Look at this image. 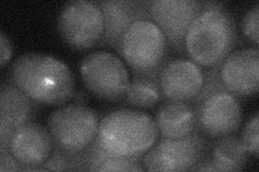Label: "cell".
<instances>
[{
    "label": "cell",
    "mask_w": 259,
    "mask_h": 172,
    "mask_svg": "<svg viewBox=\"0 0 259 172\" xmlns=\"http://www.w3.org/2000/svg\"><path fill=\"white\" fill-rule=\"evenodd\" d=\"M168 42L152 20L132 23L120 41L118 53L133 75H156L167 61Z\"/></svg>",
    "instance_id": "cell-4"
},
{
    "label": "cell",
    "mask_w": 259,
    "mask_h": 172,
    "mask_svg": "<svg viewBox=\"0 0 259 172\" xmlns=\"http://www.w3.org/2000/svg\"><path fill=\"white\" fill-rule=\"evenodd\" d=\"M258 19H259V4L256 3L245 12L242 20V31L250 42L258 46Z\"/></svg>",
    "instance_id": "cell-22"
},
{
    "label": "cell",
    "mask_w": 259,
    "mask_h": 172,
    "mask_svg": "<svg viewBox=\"0 0 259 172\" xmlns=\"http://www.w3.org/2000/svg\"><path fill=\"white\" fill-rule=\"evenodd\" d=\"M89 171H143L142 159L116 156L103 150L96 139L85 150Z\"/></svg>",
    "instance_id": "cell-19"
},
{
    "label": "cell",
    "mask_w": 259,
    "mask_h": 172,
    "mask_svg": "<svg viewBox=\"0 0 259 172\" xmlns=\"http://www.w3.org/2000/svg\"><path fill=\"white\" fill-rule=\"evenodd\" d=\"M0 171H25V167L14 158L9 150L0 151Z\"/></svg>",
    "instance_id": "cell-23"
},
{
    "label": "cell",
    "mask_w": 259,
    "mask_h": 172,
    "mask_svg": "<svg viewBox=\"0 0 259 172\" xmlns=\"http://www.w3.org/2000/svg\"><path fill=\"white\" fill-rule=\"evenodd\" d=\"M10 80L38 104L62 105L75 95V78L66 64L55 57L29 52L10 68Z\"/></svg>",
    "instance_id": "cell-1"
},
{
    "label": "cell",
    "mask_w": 259,
    "mask_h": 172,
    "mask_svg": "<svg viewBox=\"0 0 259 172\" xmlns=\"http://www.w3.org/2000/svg\"><path fill=\"white\" fill-rule=\"evenodd\" d=\"M248 153L236 135L217 138L212 144L209 159L217 171H241L248 161Z\"/></svg>",
    "instance_id": "cell-17"
},
{
    "label": "cell",
    "mask_w": 259,
    "mask_h": 172,
    "mask_svg": "<svg viewBox=\"0 0 259 172\" xmlns=\"http://www.w3.org/2000/svg\"><path fill=\"white\" fill-rule=\"evenodd\" d=\"M47 124L55 146L68 152H82L96 139L100 118L90 106L71 103L54 110Z\"/></svg>",
    "instance_id": "cell-5"
},
{
    "label": "cell",
    "mask_w": 259,
    "mask_h": 172,
    "mask_svg": "<svg viewBox=\"0 0 259 172\" xmlns=\"http://www.w3.org/2000/svg\"><path fill=\"white\" fill-rule=\"evenodd\" d=\"M159 85L165 100L192 102L204 83V70L188 59L166 61L159 71Z\"/></svg>",
    "instance_id": "cell-11"
},
{
    "label": "cell",
    "mask_w": 259,
    "mask_h": 172,
    "mask_svg": "<svg viewBox=\"0 0 259 172\" xmlns=\"http://www.w3.org/2000/svg\"><path fill=\"white\" fill-rule=\"evenodd\" d=\"M13 54L12 41L4 31L0 32V65L4 68L9 63Z\"/></svg>",
    "instance_id": "cell-24"
},
{
    "label": "cell",
    "mask_w": 259,
    "mask_h": 172,
    "mask_svg": "<svg viewBox=\"0 0 259 172\" xmlns=\"http://www.w3.org/2000/svg\"><path fill=\"white\" fill-rule=\"evenodd\" d=\"M159 73L156 75H133L124 95V100L137 109H150L161 99Z\"/></svg>",
    "instance_id": "cell-18"
},
{
    "label": "cell",
    "mask_w": 259,
    "mask_h": 172,
    "mask_svg": "<svg viewBox=\"0 0 259 172\" xmlns=\"http://www.w3.org/2000/svg\"><path fill=\"white\" fill-rule=\"evenodd\" d=\"M237 41L236 22L228 10H202L186 32L184 51L199 66L213 68L233 51Z\"/></svg>",
    "instance_id": "cell-3"
},
{
    "label": "cell",
    "mask_w": 259,
    "mask_h": 172,
    "mask_svg": "<svg viewBox=\"0 0 259 172\" xmlns=\"http://www.w3.org/2000/svg\"><path fill=\"white\" fill-rule=\"evenodd\" d=\"M104 14L105 31L101 46L113 47L118 52L121 38L132 23L151 20L149 2L137 0H101L97 2Z\"/></svg>",
    "instance_id": "cell-15"
},
{
    "label": "cell",
    "mask_w": 259,
    "mask_h": 172,
    "mask_svg": "<svg viewBox=\"0 0 259 172\" xmlns=\"http://www.w3.org/2000/svg\"><path fill=\"white\" fill-rule=\"evenodd\" d=\"M159 135L156 120L149 114L137 109L120 108L100 121L96 141L109 154L143 159Z\"/></svg>",
    "instance_id": "cell-2"
},
{
    "label": "cell",
    "mask_w": 259,
    "mask_h": 172,
    "mask_svg": "<svg viewBox=\"0 0 259 172\" xmlns=\"http://www.w3.org/2000/svg\"><path fill=\"white\" fill-rule=\"evenodd\" d=\"M38 103L11 80L3 81L0 91V151L9 150L14 130L36 117Z\"/></svg>",
    "instance_id": "cell-14"
},
{
    "label": "cell",
    "mask_w": 259,
    "mask_h": 172,
    "mask_svg": "<svg viewBox=\"0 0 259 172\" xmlns=\"http://www.w3.org/2000/svg\"><path fill=\"white\" fill-rule=\"evenodd\" d=\"M58 28L65 42L77 50H87L101 42L105 31L104 14L97 2L72 0L59 14Z\"/></svg>",
    "instance_id": "cell-8"
},
{
    "label": "cell",
    "mask_w": 259,
    "mask_h": 172,
    "mask_svg": "<svg viewBox=\"0 0 259 172\" xmlns=\"http://www.w3.org/2000/svg\"><path fill=\"white\" fill-rule=\"evenodd\" d=\"M41 171H89L85 151L68 152L54 145V149Z\"/></svg>",
    "instance_id": "cell-20"
},
{
    "label": "cell",
    "mask_w": 259,
    "mask_h": 172,
    "mask_svg": "<svg viewBox=\"0 0 259 172\" xmlns=\"http://www.w3.org/2000/svg\"><path fill=\"white\" fill-rule=\"evenodd\" d=\"M241 142L243 146L245 147L246 152L249 155H254L257 158L259 153V118L258 112L255 113L253 118H250L243 128L241 134Z\"/></svg>",
    "instance_id": "cell-21"
},
{
    "label": "cell",
    "mask_w": 259,
    "mask_h": 172,
    "mask_svg": "<svg viewBox=\"0 0 259 172\" xmlns=\"http://www.w3.org/2000/svg\"><path fill=\"white\" fill-rule=\"evenodd\" d=\"M203 10V2L196 0H152L149 13L163 32L167 42L178 52L184 51V39L194 18Z\"/></svg>",
    "instance_id": "cell-10"
},
{
    "label": "cell",
    "mask_w": 259,
    "mask_h": 172,
    "mask_svg": "<svg viewBox=\"0 0 259 172\" xmlns=\"http://www.w3.org/2000/svg\"><path fill=\"white\" fill-rule=\"evenodd\" d=\"M223 86L236 97L257 94L259 79L258 47H245L232 51L218 66Z\"/></svg>",
    "instance_id": "cell-12"
},
{
    "label": "cell",
    "mask_w": 259,
    "mask_h": 172,
    "mask_svg": "<svg viewBox=\"0 0 259 172\" xmlns=\"http://www.w3.org/2000/svg\"><path fill=\"white\" fill-rule=\"evenodd\" d=\"M155 120L163 138H184L197 129V113L190 102L165 100L158 108Z\"/></svg>",
    "instance_id": "cell-16"
},
{
    "label": "cell",
    "mask_w": 259,
    "mask_h": 172,
    "mask_svg": "<svg viewBox=\"0 0 259 172\" xmlns=\"http://www.w3.org/2000/svg\"><path fill=\"white\" fill-rule=\"evenodd\" d=\"M80 75L88 91L101 99H124L130 83L124 63L115 54L96 51L88 54L80 64Z\"/></svg>",
    "instance_id": "cell-7"
},
{
    "label": "cell",
    "mask_w": 259,
    "mask_h": 172,
    "mask_svg": "<svg viewBox=\"0 0 259 172\" xmlns=\"http://www.w3.org/2000/svg\"><path fill=\"white\" fill-rule=\"evenodd\" d=\"M207 151L205 137L196 129L184 138L162 137L145 153L142 165L148 171H189L198 165Z\"/></svg>",
    "instance_id": "cell-6"
},
{
    "label": "cell",
    "mask_w": 259,
    "mask_h": 172,
    "mask_svg": "<svg viewBox=\"0 0 259 172\" xmlns=\"http://www.w3.org/2000/svg\"><path fill=\"white\" fill-rule=\"evenodd\" d=\"M190 103L197 113V129L204 137L217 139L232 135L240 127V100L225 88L194 99Z\"/></svg>",
    "instance_id": "cell-9"
},
{
    "label": "cell",
    "mask_w": 259,
    "mask_h": 172,
    "mask_svg": "<svg viewBox=\"0 0 259 172\" xmlns=\"http://www.w3.org/2000/svg\"><path fill=\"white\" fill-rule=\"evenodd\" d=\"M74 97L76 98V103H79V104H83L84 101L87 100V96L84 93L82 92H78L74 95Z\"/></svg>",
    "instance_id": "cell-25"
},
{
    "label": "cell",
    "mask_w": 259,
    "mask_h": 172,
    "mask_svg": "<svg viewBox=\"0 0 259 172\" xmlns=\"http://www.w3.org/2000/svg\"><path fill=\"white\" fill-rule=\"evenodd\" d=\"M54 142L50 130L36 122H27L16 128L9 142V151L25 167V171H41L50 157Z\"/></svg>",
    "instance_id": "cell-13"
}]
</instances>
